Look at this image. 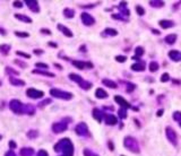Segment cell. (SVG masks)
<instances>
[{
  "mask_svg": "<svg viewBox=\"0 0 181 156\" xmlns=\"http://www.w3.org/2000/svg\"><path fill=\"white\" fill-rule=\"evenodd\" d=\"M55 151L61 153L60 156H73L74 155V145L68 138H64L55 145Z\"/></svg>",
  "mask_w": 181,
  "mask_h": 156,
  "instance_id": "6da1fadb",
  "label": "cell"
},
{
  "mask_svg": "<svg viewBox=\"0 0 181 156\" xmlns=\"http://www.w3.org/2000/svg\"><path fill=\"white\" fill-rule=\"evenodd\" d=\"M123 145L128 151H133V153H139V145L134 137L127 136L123 139Z\"/></svg>",
  "mask_w": 181,
  "mask_h": 156,
  "instance_id": "7a4b0ae2",
  "label": "cell"
},
{
  "mask_svg": "<svg viewBox=\"0 0 181 156\" xmlns=\"http://www.w3.org/2000/svg\"><path fill=\"white\" fill-rule=\"evenodd\" d=\"M69 78L73 81L77 83V84H78V85L80 86L83 90H89V88L92 87V83L84 81L83 78H82V77H80L79 75H77V74H69Z\"/></svg>",
  "mask_w": 181,
  "mask_h": 156,
  "instance_id": "3957f363",
  "label": "cell"
},
{
  "mask_svg": "<svg viewBox=\"0 0 181 156\" xmlns=\"http://www.w3.org/2000/svg\"><path fill=\"white\" fill-rule=\"evenodd\" d=\"M50 94H51L53 97H57V99H73V94H71V93L58 90V88H52V90H50Z\"/></svg>",
  "mask_w": 181,
  "mask_h": 156,
  "instance_id": "277c9868",
  "label": "cell"
},
{
  "mask_svg": "<svg viewBox=\"0 0 181 156\" xmlns=\"http://www.w3.org/2000/svg\"><path fill=\"white\" fill-rule=\"evenodd\" d=\"M9 108L10 110L16 114L24 113V105L18 99H11L9 103Z\"/></svg>",
  "mask_w": 181,
  "mask_h": 156,
  "instance_id": "5b68a950",
  "label": "cell"
},
{
  "mask_svg": "<svg viewBox=\"0 0 181 156\" xmlns=\"http://www.w3.org/2000/svg\"><path fill=\"white\" fill-rule=\"evenodd\" d=\"M165 135H167V140L171 142L173 146L178 145V137H176V130L172 127H167L165 128Z\"/></svg>",
  "mask_w": 181,
  "mask_h": 156,
  "instance_id": "8992f818",
  "label": "cell"
},
{
  "mask_svg": "<svg viewBox=\"0 0 181 156\" xmlns=\"http://www.w3.org/2000/svg\"><path fill=\"white\" fill-rule=\"evenodd\" d=\"M67 122H68V121L62 120V121L53 123V124H52V130H53V133H64L65 130H67V128H68V123Z\"/></svg>",
  "mask_w": 181,
  "mask_h": 156,
  "instance_id": "52a82bcc",
  "label": "cell"
},
{
  "mask_svg": "<svg viewBox=\"0 0 181 156\" xmlns=\"http://www.w3.org/2000/svg\"><path fill=\"white\" fill-rule=\"evenodd\" d=\"M75 131L78 136H82V137H85V136H88V127L86 123L80 122L78 123L76 128H75Z\"/></svg>",
  "mask_w": 181,
  "mask_h": 156,
  "instance_id": "ba28073f",
  "label": "cell"
},
{
  "mask_svg": "<svg viewBox=\"0 0 181 156\" xmlns=\"http://www.w3.org/2000/svg\"><path fill=\"white\" fill-rule=\"evenodd\" d=\"M26 94H27V96L31 97V99H41V97H43L44 93H43L42 90H35V88H28V90H26Z\"/></svg>",
  "mask_w": 181,
  "mask_h": 156,
  "instance_id": "9c48e42d",
  "label": "cell"
},
{
  "mask_svg": "<svg viewBox=\"0 0 181 156\" xmlns=\"http://www.w3.org/2000/svg\"><path fill=\"white\" fill-rule=\"evenodd\" d=\"M80 18H82L83 24L84 25H86V26H91V25H93V24L95 23L94 17L93 16H91L88 13H83V14L80 15Z\"/></svg>",
  "mask_w": 181,
  "mask_h": 156,
  "instance_id": "30bf717a",
  "label": "cell"
},
{
  "mask_svg": "<svg viewBox=\"0 0 181 156\" xmlns=\"http://www.w3.org/2000/svg\"><path fill=\"white\" fill-rule=\"evenodd\" d=\"M114 101L120 105L121 108H123V109H129V108H131V105H130L122 96H120V95H116V96H114Z\"/></svg>",
  "mask_w": 181,
  "mask_h": 156,
  "instance_id": "8fae6325",
  "label": "cell"
},
{
  "mask_svg": "<svg viewBox=\"0 0 181 156\" xmlns=\"http://www.w3.org/2000/svg\"><path fill=\"white\" fill-rule=\"evenodd\" d=\"M169 58L171 59L172 61L179 62L181 61V52L178 50H171L169 52Z\"/></svg>",
  "mask_w": 181,
  "mask_h": 156,
  "instance_id": "7c38bea8",
  "label": "cell"
},
{
  "mask_svg": "<svg viewBox=\"0 0 181 156\" xmlns=\"http://www.w3.org/2000/svg\"><path fill=\"white\" fill-rule=\"evenodd\" d=\"M73 65H74L76 68H78V69H84V68H93V65H92L91 62L78 61V60L73 61Z\"/></svg>",
  "mask_w": 181,
  "mask_h": 156,
  "instance_id": "4fadbf2b",
  "label": "cell"
},
{
  "mask_svg": "<svg viewBox=\"0 0 181 156\" xmlns=\"http://www.w3.org/2000/svg\"><path fill=\"white\" fill-rule=\"evenodd\" d=\"M104 121L109 126H114L118 122V119L113 114H104Z\"/></svg>",
  "mask_w": 181,
  "mask_h": 156,
  "instance_id": "5bb4252c",
  "label": "cell"
},
{
  "mask_svg": "<svg viewBox=\"0 0 181 156\" xmlns=\"http://www.w3.org/2000/svg\"><path fill=\"white\" fill-rule=\"evenodd\" d=\"M25 4L27 5V7L32 10L33 13H39L40 11V7H39V2L31 0V1H25Z\"/></svg>",
  "mask_w": 181,
  "mask_h": 156,
  "instance_id": "9a60e30c",
  "label": "cell"
},
{
  "mask_svg": "<svg viewBox=\"0 0 181 156\" xmlns=\"http://www.w3.org/2000/svg\"><path fill=\"white\" fill-rule=\"evenodd\" d=\"M93 118L98 121V122H102V119L104 118V113H103L101 110L94 109L93 110Z\"/></svg>",
  "mask_w": 181,
  "mask_h": 156,
  "instance_id": "2e32d148",
  "label": "cell"
},
{
  "mask_svg": "<svg viewBox=\"0 0 181 156\" xmlns=\"http://www.w3.org/2000/svg\"><path fill=\"white\" fill-rule=\"evenodd\" d=\"M58 29H59V31H61V33L62 34H65L67 38H73V32L70 31L68 27H66V26H64V25H61V24H59L58 25Z\"/></svg>",
  "mask_w": 181,
  "mask_h": 156,
  "instance_id": "e0dca14e",
  "label": "cell"
},
{
  "mask_svg": "<svg viewBox=\"0 0 181 156\" xmlns=\"http://www.w3.org/2000/svg\"><path fill=\"white\" fill-rule=\"evenodd\" d=\"M158 24H160V26L164 29H170V27H173V26H174V23H173L172 20H167V19H162V20H160Z\"/></svg>",
  "mask_w": 181,
  "mask_h": 156,
  "instance_id": "ac0fdd59",
  "label": "cell"
},
{
  "mask_svg": "<svg viewBox=\"0 0 181 156\" xmlns=\"http://www.w3.org/2000/svg\"><path fill=\"white\" fill-rule=\"evenodd\" d=\"M131 69L134 71H144L145 70V62L143 61H138L131 65Z\"/></svg>",
  "mask_w": 181,
  "mask_h": 156,
  "instance_id": "d6986e66",
  "label": "cell"
},
{
  "mask_svg": "<svg viewBox=\"0 0 181 156\" xmlns=\"http://www.w3.org/2000/svg\"><path fill=\"white\" fill-rule=\"evenodd\" d=\"M34 154V149L31 147H24L19 151V155L20 156H32Z\"/></svg>",
  "mask_w": 181,
  "mask_h": 156,
  "instance_id": "ffe728a7",
  "label": "cell"
},
{
  "mask_svg": "<svg viewBox=\"0 0 181 156\" xmlns=\"http://www.w3.org/2000/svg\"><path fill=\"white\" fill-rule=\"evenodd\" d=\"M176 38H178V36H176V34H169V35H167L165 36V43H167V44H170V45H172V44H174L176 41Z\"/></svg>",
  "mask_w": 181,
  "mask_h": 156,
  "instance_id": "44dd1931",
  "label": "cell"
},
{
  "mask_svg": "<svg viewBox=\"0 0 181 156\" xmlns=\"http://www.w3.org/2000/svg\"><path fill=\"white\" fill-rule=\"evenodd\" d=\"M9 83L14 86H24L25 85V81L18 78H15V77H9Z\"/></svg>",
  "mask_w": 181,
  "mask_h": 156,
  "instance_id": "7402d4cb",
  "label": "cell"
},
{
  "mask_svg": "<svg viewBox=\"0 0 181 156\" xmlns=\"http://www.w3.org/2000/svg\"><path fill=\"white\" fill-rule=\"evenodd\" d=\"M95 96L98 99H107L108 97V93L103 88H98L95 90Z\"/></svg>",
  "mask_w": 181,
  "mask_h": 156,
  "instance_id": "603a6c76",
  "label": "cell"
},
{
  "mask_svg": "<svg viewBox=\"0 0 181 156\" xmlns=\"http://www.w3.org/2000/svg\"><path fill=\"white\" fill-rule=\"evenodd\" d=\"M102 35L103 36H116V35H118V32H117V29H110V27H109V29H104Z\"/></svg>",
  "mask_w": 181,
  "mask_h": 156,
  "instance_id": "cb8c5ba5",
  "label": "cell"
},
{
  "mask_svg": "<svg viewBox=\"0 0 181 156\" xmlns=\"http://www.w3.org/2000/svg\"><path fill=\"white\" fill-rule=\"evenodd\" d=\"M15 17L17 19H19L20 22H24V23H32V19L27 17V16H25V15H20V14H16L15 15Z\"/></svg>",
  "mask_w": 181,
  "mask_h": 156,
  "instance_id": "d4e9b609",
  "label": "cell"
},
{
  "mask_svg": "<svg viewBox=\"0 0 181 156\" xmlns=\"http://www.w3.org/2000/svg\"><path fill=\"white\" fill-rule=\"evenodd\" d=\"M148 4H149V6H152V7H154V8H160V7H163V6H164V1L151 0Z\"/></svg>",
  "mask_w": 181,
  "mask_h": 156,
  "instance_id": "484cf974",
  "label": "cell"
},
{
  "mask_svg": "<svg viewBox=\"0 0 181 156\" xmlns=\"http://www.w3.org/2000/svg\"><path fill=\"white\" fill-rule=\"evenodd\" d=\"M102 83H103V84H104L105 86H108V87H110V88H117V87H118V85H117L116 81H110V79H103Z\"/></svg>",
  "mask_w": 181,
  "mask_h": 156,
  "instance_id": "4316f807",
  "label": "cell"
},
{
  "mask_svg": "<svg viewBox=\"0 0 181 156\" xmlns=\"http://www.w3.org/2000/svg\"><path fill=\"white\" fill-rule=\"evenodd\" d=\"M33 74H37V75H43V76H47V77H51V78H53V77H55V74H52V72H47V71L39 70V69H35V70H33Z\"/></svg>",
  "mask_w": 181,
  "mask_h": 156,
  "instance_id": "83f0119b",
  "label": "cell"
},
{
  "mask_svg": "<svg viewBox=\"0 0 181 156\" xmlns=\"http://www.w3.org/2000/svg\"><path fill=\"white\" fill-rule=\"evenodd\" d=\"M34 112H35V109H34V106L33 105H24V113L26 114H34Z\"/></svg>",
  "mask_w": 181,
  "mask_h": 156,
  "instance_id": "f1b7e54d",
  "label": "cell"
},
{
  "mask_svg": "<svg viewBox=\"0 0 181 156\" xmlns=\"http://www.w3.org/2000/svg\"><path fill=\"white\" fill-rule=\"evenodd\" d=\"M64 15H65L67 18H73L75 16V10L71 9V8H66L64 10Z\"/></svg>",
  "mask_w": 181,
  "mask_h": 156,
  "instance_id": "f546056e",
  "label": "cell"
},
{
  "mask_svg": "<svg viewBox=\"0 0 181 156\" xmlns=\"http://www.w3.org/2000/svg\"><path fill=\"white\" fill-rule=\"evenodd\" d=\"M144 49L142 47H137L136 49H135V57H137L138 59H139V57H142L143 54H144Z\"/></svg>",
  "mask_w": 181,
  "mask_h": 156,
  "instance_id": "4dcf8cb0",
  "label": "cell"
},
{
  "mask_svg": "<svg viewBox=\"0 0 181 156\" xmlns=\"http://www.w3.org/2000/svg\"><path fill=\"white\" fill-rule=\"evenodd\" d=\"M158 62H155V61H153V62H151V63H149V71H151V72H155V71H158Z\"/></svg>",
  "mask_w": 181,
  "mask_h": 156,
  "instance_id": "1f68e13d",
  "label": "cell"
},
{
  "mask_svg": "<svg viewBox=\"0 0 181 156\" xmlns=\"http://www.w3.org/2000/svg\"><path fill=\"white\" fill-rule=\"evenodd\" d=\"M9 50H10V45H8V44H2V45H0V51L2 52L4 54H8Z\"/></svg>",
  "mask_w": 181,
  "mask_h": 156,
  "instance_id": "d6a6232c",
  "label": "cell"
},
{
  "mask_svg": "<svg viewBox=\"0 0 181 156\" xmlns=\"http://www.w3.org/2000/svg\"><path fill=\"white\" fill-rule=\"evenodd\" d=\"M39 136V131L37 130H30L27 133V137L30 139H34V138H36Z\"/></svg>",
  "mask_w": 181,
  "mask_h": 156,
  "instance_id": "836d02e7",
  "label": "cell"
},
{
  "mask_svg": "<svg viewBox=\"0 0 181 156\" xmlns=\"http://www.w3.org/2000/svg\"><path fill=\"white\" fill-rule=\"evenodd\" d=\"M83 154H84V156H98L96 153H94L93 151H91L89 148H85L83 151Z\"/></svg>",
  "mask_w": 181,
  "mask_h": 156,
  "instance_id": "e575fe53",
  "label": "cell"
},
{
  "mask_svg": "<svg viewBox=\"0 0 181 156\" xmlns=\"http://www.w3.org/2000/svg\"><path fill=\"white\" fill-rule=\"evenodd\" d=\"M173 119H174V121H176V122H181V112L180 111H176V112H174L173 113Z\"/></svg>",
  "mask_w": 181,
  "mask_h": 156,
  "instance_id": "d590c367",
  "label": "cell"
},
{
  "mask_svg": "<svg viewBox=\"0 0 181 156\" xmlns=\"http://www.w3.org/2000/svg\"><path fill=\"white\" fill-rule=\"evenodd\" d=\"M119 117L121 119H126L127 118V109H123V108H121L119 110Z\"/></svg>",
  "mask_w": 181,
  "mask_h": 156,
  "instance_id": "8d00e7d4",
  "label": "cell"
},
{
  "mask_svg": "<svg viewBox=\"0 0 181 156\" xmlns=\"http://www.w3.org/2000/svg\"><path fill=\"white\" fill-rule=\"evenodd\" d=\"M169 79H170V75H169L167 72H164V74L161 76V81H162V83H167V81H169Z\"/></svg>",
  "mask_w": 181,
  "mask_h": 156,
  "instance_id": "74e56055",
  "label": "cell"
},
{
  "mask_svg": "<svg viewBox=\"0 0 181 156\" xmlns=\"http://www.w3.org/2000/svg\"><path fill=\"white\" fill-rule=\"evenodd\" d=\"M15 35H16V36H18V38H28V36H30V34L28 33L18 32V31H16V32H15Z\"/></svg>",
  "mask_w": 181,
  "mask_h": 156,
  "instance_id": "f35d334b",
  "label": "cell"
},
{
  "mask_svg": "<svg viewBox=\"0 0 181 156\" xmlns=\"http://www.w3.org/2000/svg\"><path fill=\"white\" fill-rule=\"evenodd\" d=\"M112 18H114V19H120V20H128V18H126V17H123L122 15H119V14H113L112 15Z\"/></svg>",
  "mask_w": 181,
  "mask_h": 156,
  "instance_id": "ab89813d",
  "label": "cell"
},
{
  "mask_svg": "<svg viewBox=\"0 0 181 156\" xmlns=\"http://www.w3.org/2000/svg\"><path fill=\"white\" fill-rule=\"evenodd\" d=\"M136 11H137V14L142 15V16L145 14V9L142 7V6H136Z\"/></svg>",
  "mask_w": 181,
  "mask_h": 156,
  "instance_id": "60d3db41",
  "label": "cell"
},
{
  "mask_svg": "<svg viewBox=\"0 0 181 156\" xmlns=\"http://www.w3.org/2000/svg\"><path fill=\"white\" fill-rule=\"evenodd\" d=\"M136 88V86L134 84H131V83H127V92L130 93V92H133V90Z\"/></svg>",
  "mask_w": 181,
  "mask_h": 156,
  "instance_id": "b9f144b4",
  "label": "cell"
},
{
  "mask_svg": "<svg viewBox=\"0 0 181 156\" xmlns=\"http://www.w3.org/2000/svg\"><path fill=\"white\" fill-rule=\"evenodd\" d=\"M35 66L40 67V68H43V69H48V68H49V66H48L47 63H43V62H36Z\"/></svg>",
  "mask_w": 181,
  "mask_h": 156,
  "instance_id": "7bdbcfd3",
  "label": "cell"
},
{
  "mask_svg": "<svg viewBox=\"0 0 181 156\" xmlns=\"http://www.w3.org/2000/svg\"><path fill=\"white\" fill-rule=\"evenodd\" d=\"M116 60L118 62H125L127 60V57H125V56H117Z\"/></svg>",
  "mask_w": 181,
  "mask_h": 156,
  "instance_id": "ee69618b",
  "label": "cell"
},
{
  "mask_svg": "<svg viewBox=\"0 0 181 156\" xmlns=\"http://www.w3.org/2000/svg\"><path fill=\"white\" fill-rule=\"evenodd\" d=\"M50 103H51V99H44V101H43L39 106H40V108H43V106H45V105H48V104H50Z\"/></svg>",
  "mask_w": 181,
  "mask_h": 156,
  "instance_id": "f6af8a7d",
  "label": "cell"
},
{
  "mask_svg": "<svg viewBox=\"0 0 181 156\" xmlns=\"http://www.w3.org/2000/svg\"><path fill=\"white\" fill-rule=\"evenodd\" d=\"M15 63L18 65V66H22V68H26V67H27V65H26L25 62L20 61V60H15Z\"/></svg>",
  "mask_w": 181,
  "mask_h": 156,
  "instance_id": "bcb514c9",
  "label": "cell"
},
{
  "mask_svg": "<svg viewBox=\"0 0 181 156\" xmlns=\"http://www.w3.org/2000/svg\"><path fill=\"white\" fill-rule=\"evenodd\" d=\"M16 54H17V56H20V57H24V58H31V56H30V54H27V53H25V52L17 51V52H16Z\"/></svg>",
  "mask_w": 181,
  "mask_h": 156,
  "instance_id": "7dc6e473",
  "label": "cell"
},
{
  "mask_svg": "<svg viewBox=\"0 0 181 156\" xmlns=\"http://www.w3.org/2000/svg\"><path fill=\"white\" fill-rule=\"evenodd\" d=\"M6 71H7V72H9V74H14V75H18V72H17V71L14 70V69H10L9 67H7V68H6Z\"/></svg>",
  "mask_w": 181,
  "mask_h": 156,
  "instance_id": "c3c4849f",
  "label": "cell"
},
{
  "mask_svg": "<svg viewBox=\"0 0 181 156\" xmlns=\"http://www.w3.org/2000/svg\"><path fill=\"white\" fill-rule=\"evenodd\" d=\"M14 7H16V8H22V7H23V2H20V1H14Z\"/></svg>",
  "mask_w": 181,
  "mask_h": 156,
  "instance_id": "681fc988",
  "label": "cell"
},
{
  "mask_svg": "<svg viewBox=\"0 0 181 156\" xmlns=\"http://www.w3.org/2000/svg\"><path fill=\"white\" fill-rule=\"evenodd\" d=\"M37 156H49V155H48V153L44 149H41V151H39V153H37Z\"/></svg>",
  "mask_w": 181,
  "mask_h": 156,
  "instance_id": "f907efd6",
  "label": "cell"
},
{
  "mask_svg": "<svg viewBox=\"0 0 181 156\" xmlns=\"http://www.w3.org/2000/svg\"><path fill=\"white\" fill-rule=\"evenodd\" d=\"M5 156H16V154H15L14 151H11V149H10V151H8L7 153H6Z\"/></svg>",
  "mask_w": 181,
  "mask_h": 156,
  "instance_id": "816d5d0a",
  "label": "cell"
},
{
  "mask_svg": "<svg viewBox=\"0 0 181 156\" xmlns=\"http://www.w3.org/2000/svg\"><path fill=\"white\" fill-rule=\"evenodd\" d=\"M41 32L43 34H48V35H50L51 34V32H50V29H42Z\"/></svg>",
  "mask_w": 181,
  "mask_h": 156,
  "instance_id": "f5cc1de1",
  "label": "cell"
},
{
  "mask_svg": "<svg viewBox=\"0 0 181 156\" xmlns=\"http://www.w3.org/2000/svg\"><path fill=\"white\" fill-rule=\"evenodd\" d=\"M9 146H10V148H16V146H17V145H16V142H15L14 140H10Z\"/></svg>",
  "mask_w": 181,
  "mask_h": 156,
  "instance_id": "db71d44e",
  "label": "cell"
},
{
  "mask_svg": "<svg viewBox=\"0 0 181 156\" xmlns=\"http://www.w3.org/2000/svg\"><path fill=\"white\" fill-rule=\"evenodd\" d=\"M163 112H164L163 110H158V113H156V115H158V117H161V115H163Z\"/></svg>",
  "mask_w": 181,
  "mask_h": 156,
  "instance_id": "11a10c76",
  "label": "cell"
},
{
  "mask_svg": "<svg viewBox=\"0 0 181 156\" xmlns=\"http://www.w3.org/2000/svg\"><path fill=\"white\" fill-rule=\"evenodd\" d=\"M34 53H35V54H42L43 51H42V50H34Z\"/></svg>",
  "mask_w": 181,
  "mask_h": 156,
  "instance_id": "9f6ffc18",
  "label": "cell"
},
{
  "mask_svg": "<svg viewBox=\"0 0 181 156\" xmlns=\"http://www.w3.org/2000/svg\"><path fill=\"white\" fill-rule=\"evenodd\" d=\"M109 147H110V151H113L114 148H113V145H112L111 142H109Z\"/></svg>",
  "mask_w": 181,
  "mask_h": 156,
  "instance_id": "6f0895ef",
  "label": "cell"
},
{
  "mask_svg": "<svg viewBox=\"0 0 181 156\" xmlns=\"http://www.w3.org/2000/svg\"><path fill=\"white\" fill-rule=\"evenodd\" d=\"M55 66H56V68H58V69H60V70L62 69V67H61L60 65H57V63H55Z\"/></svg>",
  "mask_w": 181,
  "mask_h": 156,
  "instance_id": "680465c9",
  "label": "cell"
},
{
  "mask_svg": "<svg viewBox=\"0 0 181 156\" xmlns=\"http://www.w3.org/2000/svg\"><path fill=\"white\" fill-rule=\"evenodd\" d=\"M152 32H153V33H155V34H160V32H158V31H156V29H152Z\"/></svg>",
  "mask_w": 181,
  "mask_h": 156,
  "instance_id": "91938a15",
  "label": "cell"
},
{
  "mask_svg": "<svg viewBox=\"0 0 181 156\" xmlns=\"http://www.w3.org/2000/svg\"><path fill=\"white\" fill-rule=\"evenodd\" d=\"M49 45H51V47H57V44H55V43H49Z\"/></svg>",
  "mask_w": 181,
  "mask_h": 156,
  "instance_id": "94428289",
  "label": "cell"
},
{
  "mask_svg": "<svg viewBox=\"0 0 181 156\" xmlns=\"http://www.w3.org/2000/svg\"><path fill=\"white\" fill-rule=\"evenodd\" d=\"M173 83H174V84H180V81H176V79H174V81H173Z\"/></svg>",
  "mask_w": 181,
  "mask_h": 156,
  "instance_id": "6125c7cd",
  "label": "cell"
},
{
  "mask_svg": "<svg viewBox=\"0 0 181 156\" xmlns=\"http://www.w3.org/2000/svg\"><path fill=\"white\" fill-rule=\"evenodd\" d=\"M0 33H1V34H4V35H5L6 32H5V31H4V29H0Z\"/></svg>",
  "mask_w": 181,
  "mask_h": 156,
  "instance_id": "be15d7a7",
  "label": "cell"
},
{
  "mask_svg": "<svg viewBox=\"0 0 181 156\" xmlns=\"http://www.w3.org/2000/svg\"><path fill=\"white\" fill-rule=\"evenodd\" d=\"M179 124H180V127H181V122H180V123H179Z\"/></svg>",
  "mask_w": 181,
  "mask_h": 156,
  "instance_id": "e7e4bbea",
  "label": "cell"
},
{
  "mask_svg": "<svg viewBox=\"0 0 181 156\" xmlns=\"http://www.w3.org/2000/svg\"><path fill=\"white\" fill-rule=\"evenodd\" d=\"M0 139H1V135H0Z\"/></svg>",
  "mask_w": 181,
  "mask_h": 156,
  "instance_id": "03108f58",
  "label": "cell"
},
{
  "mask_svg": "<svg viewBox=\"0 0 181 156\" xmlns=\"http://www.w3.org/2000/svg\"><path fill=\"white\" fill-rule=\"evenodd\" d=\"M121 156H123V155H121Z\"/></svg>",
  "mask_w": 181,
  "mask_h": 156,
  "instance_id": "003e7915",
  "label": "cell"
}]
</instances>
